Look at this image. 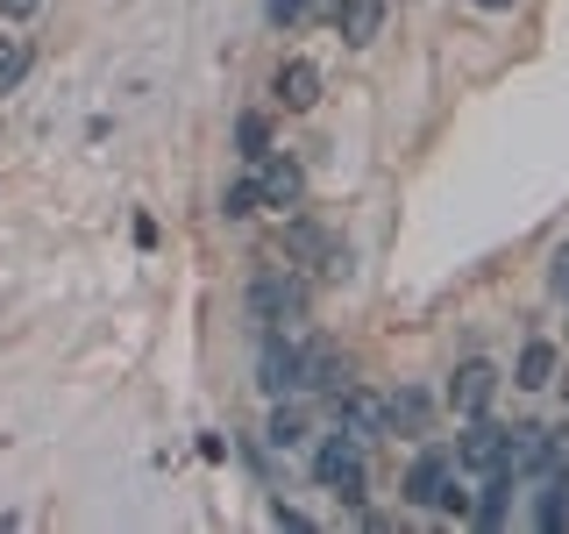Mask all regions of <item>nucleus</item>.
<instances>
[{"label": "nucleus", "instance_id": "obj_5", "mask_svg": "<svg viewBox=\"0 0 569 534\" xmlns=\"http://www.w3.org/2000/svg\"><path fill=\"white\" fill-rule=\"evenodd\" d=\"M335 427H342V435H356V442H378V435H391V414H385V399H370V392L342 385V392H335Z\"/></svg>", "mask_w": 569, "mask_h": 534}, {"label": "nucleus", "instance_id": "obj_18", "mask_svg": "<svg viewBox=\"0 0 569 534\" xmlns=\"http://www.w3.org/2000/svg\"><path fill=\"white\" fill-rule=\"evenodd\" d=\"M29 71V36H0V93Z\"/></svg>", "mask_w": 569, "mask_h": 534}, {"label": "nucleus", "instance_id": "obj_19", "mask_svg": "<svg viewBox=\"0 0 569 534\" xmlns=\"http://www.w3.org/2000/svg\"><path fill=\"white\" fill-rule=\"evenodd\" d=\"M257 207H263V200H257V178H236V186L221 192V214H228V221H249Z\"/></svg>", "mask_w": 569, "mask_h": 534}, {"label": "nucleus", "instance_id": "obj_6", "mask_svg": "<svg viewBox=\"0 0 569 534\" xmlns=\"http://www.w3.org/2000/svg\"><path fill=\"white\" fill-rule=\"evenodd\" d=\"M449 477H456V449H420V463L406 471L399 498H406V506H441V492H449Z\"/></svg>", "mask_w": 569, "mask_h": 534}, {"label": "nucleus", "instance_id": "obj_9", "mask_svg": "<svg viewBox=\"0 0 569 534\" xmlns=\"http://www.w3.org/2000/svg\"><path fill=\"white\" fill-rule=\"evenodd\" d=\"M328 22L349 50H363V43H378V29H385V0H335Z\"/></svg>", "mask_w": 569, "mask_h": 534}, {"label": "nucleus", "instance_id": "obj_3", "mask_svg": "<svg viewBox=\"0 0 569 534\" xmlns=\"http://www.w3.org/2000/svg\"><path fill=\"white\" fill-rule=\"evenodd\" d=\"M257 200H263V207H278V214L307 200V171H299V157H284V150L257 157Z\"/></svg>", "mask_w": 569, "mask_h": 534}, {"label": "nucleus", "instance_id": "obj_20", "mask_svg": "<svg viewBox=\"0 0 569 534\" xmlns=\"http://www.w3.org/2000/svg\"><path fill=\"white\" fill-rule=\"evenodd\" d=\"M263 14H271L278 29H299V22L313 14V0H263Z\"/></svg>", "mask_w": 569, "mask_h": 534}, {"label": "nucleus", "instance_id": "obj_4", "mask_svg": "<svg viewBox=\"0 0 569 534\" xmlns=\"http://www.w3.org/2000/svg\"><path fill=\"white\" fill-rule=\"evenodd\" d=\"M491 399H498V364H485V356L456 364V378H449V406H456V414L477 421V414H491Z\"/></svg>", "mask_w": 569, "mask_h": 534}, {"label": "nucleus", "instance_id": "obj_13", "mask_svg": "<svg viewBox=\"0 0 569 534\" xmlns=\"http://www.w3.org/2000/svg\"><path fill=\"white\" fill-rule=\"evenodd\" d=\"M512 385H527V392L556 385V343H527L520 364H512Z\"/></svg>", "mask_w": 569, "mask_h": 534}, {"label": "nucleus", "instance_id": "obj_22", "mask_svg": "<svg viewBox=\"0 0 569 534\" xmlns=\"http://www.w3.org/2000/svg\"><path fill=\"white\" fill-rule=\"evenodd\" d=\"M36 8H43V0H0V14H8V22H29Z\"/></svg>", "mask_w": 569, "mask_h": 534}, {"label": "nucleus", "instance_id": "obj_12", "mask_svg": "<svg viewBox=\"0 0 569 534\" xmlns=\"http://www.w3.org/2000/svg\"><path fill=\"white\" fill-rule=\"evenodd\" d=\"M506 498H512V471H485V498H470V521L506 527Z\"/></svg>", "mask_w": 569, "mask_h": 534}, {"label": "nucleus", "instance_id": "obj_15", "mask_svg": "<svg viewBox=\"0 0 569 534\" xmlns=\"http://www.w3.org/2000/svg\"><path fill=\"white\" fill-rule=\"evenodd\" d=\"M385 414H391V427H399V435H427V392H391L385 399Z\"/></svg>", "mask_w": 569, "mask_h": 534}, {"label": "nucleus", "instance_id": "obj_7", "mask_svg": "<svg viewBox=\"0 0 569 534\" xmlns=\"http://www.w3.org/2000/svg\"><path fill=\"white\" fill-rule=\"evenodd\" d=\"M271 100L284 107V115H307V107H320V65L284 58V65L271 71Z\"/></svg>", "mask_w": 569, "mask_h": 534}, {"label": "nucleus", "instance_id": "obj_21", "mask_svg": "<svg viewBox=\"0 0 569 534\" xmlns=\"http://www.w3.org/2000/svg\"><path fill=\"white\" fill-rule=\"evenodd\" d=\"M548 285L569 293V243H556V257H548Z\"/></svg>", "mask_w": 569, "mask_h": 534}, {"label": "nucleus", "instance_id": "obj_2", "mask_svg": "<svg viewBox=\"0 0 569 534\" xmlns=\"http://www.w3.org/2000/svg\"><path fill=\"white\" fill-rule=\"evenodd\" d=\"M456 471H512V435L498 421L477 414L470 421V435L456 442Z\"/></svg>", "mask_w": 569, "mask_h": 534}, {"label": "nucleus", "instance_id": "obj_14", "mask_svg": "<svg viewBox=\"0 0 569 534\" xmlns=\"http://www.w3.org/2000/svg\"><path fill=\"white\" fill-rule=\"evenodd\" d=\"M533 527H569V471H548V492H541V506H533Z\"/></svg>", "mask_w": 569, "mask_h": 534}, {"label": "nucleus", "instance_id": "obj_1", "mask_svg": "<svg viewBox=\"0 0 569 534\" xmlns=\"http://www.w3.org/2000/svg\"><path fill=\"white\" fill-rule=\"evenodd\" d=\"M313 477L342 498V506H363V442L335 427V435L320 442V456H313Z\"/></svg>", "mask_w": 569, "mask_h": 534}, {"label": "nucleus", "instance_id": "obj_23", "mask_svg": "<svg viewBox=\"0 0 569 534\" xmlns=\"http://www.w3.org/2000/svg\"><path fill=\"white\" fill-rule=\"evenodd\" d=\"M477 8H485V14H498V8H512V0H477Z\"/></svg>", "mask_w": 569, "mask_h": 534}, {"label": "nucleus", "instance_id": "obj_10", "mask_svg": "<svg viewBox=\"0 0 569 534\" xmlns=\"http://www.w3.org/2000/svg\"><path fill=\"white\" fill-rule=\"evenodd\" d=\"M299 385H313V392H328V399H335V392H342L349 385V364H342V356H335V349H299Z\"/></svg>", "mask_w": 569, "mask_h": 534}, {"label": "nucleus", "instance_id": "obj_11", "mask_svg": "<svg viewBox=\"0 0 569 534\" xmlns=\"http://www.w3.org/2000/svg\"><path fill=\"white\" fill-rule=\"evenodd\" d=\"M257 385H263V392H292V385H299V349L284 343L278 328L263 335V378H257Z\"/></svg>", "mask_w": 569, "mask_h": 534}, {"label": "nucleus", "instance_id": "obj_16", "mask_svg": "<svg viewBox=\"0 0 569 534\" xmlns=\"http://www.w3.org/2000/svg\"><path fill=\"white\" fill-rule=\"evenodd\" d=\"M263 442H271V449H299V442H307V414H299V406H271Z\"/></svg>", "mask_w": 569, "mask_h": 534}, {"label": "nucleus", "instance_id": "obj_8", "mask_svg": "<svg viewBox=\"0 0 569 534\" xmlns=\"http://www.w3.org/2000/svg\"><path fill=\"white\" fill-rule=\"evenodd\" d=\"M299 307H307V285H299V278H284V271H263L257 285H249V314H257V320H271V328H278L284 314H299Z\"/></svg>", "mask_w": 569, "mask_h": 534}, {"label": "nucleus", "instance_id": "obj_17", "mask_svg": "<svg viewBox=\"0 0 569 534\" xmlns=\"http://www.w3.org/2000/svg\"><path fill=\"white\" fill-rule=\"evenodd\" d=\"M236 150L249 157V165H257V157H271V121H263V115H242L236 121Z\"/></svg>", "mask_w": 569, "mask_h": 534}]
</instances>
